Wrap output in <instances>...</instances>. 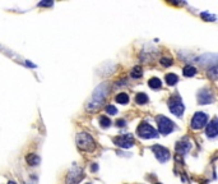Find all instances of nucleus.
Segmentation results:
<instances>
[{
	"mask_svg": "<svg viewBox=\"0 0 218 184\" xmlns=\"http://www.w3.org/2000/svg\"><path fill=\"white\" fill-rule=\"evenodd\" d=\"M108 90H110V87H108L107 82H103V83L100 84V86H97L96 90L93 91L91 98L88 100L87 105H86V110L88 112H93V111L98 110L101 107V105L103 104V101H105V98L108 93Z\"/></svg>",
	"mask_w": 218,
	"mask_h": 184,
	"instance_id": "obj_1",
	"label": "nucleus"
},
{
	"mask_svg": "<svg viewBox=\"0 0 218 184\" xmlns=\"http://www.w3.org/2000/svg\"><path fill=\"white\" fill-rule=\"evenodd\" d=\"M75 142H77V147L80 151L93 152L94 150H96V143H94V139L88 133H79L77 136V138H75Z\"/></svg>",
	"mask_w": 218,
	"mask_h": 184,
	"instance_id": "obj_2",
	"label": "nucleus"
},
{
	"mask_svg": "<svg viewBox=\"0 0 218 184\" xmlns=\"http://www.w3.org/2000/svg\"><path fill=\"white\" fill-rule=\"evenodd\" d=\"M137 133L140 138L143 139H149V138H156L158 136L157 131L153 128L152 125H149L147 123H140L138 129H137Z\"/></svg>",
	"mask_w": 218,
	"mask_h": 184,
	"instance_id": "obj_3",
	"label": "nucleus"
},
{
	"mask_svg": "<svg viewBox=\"0 0 218 184\" xmlns=\"http://www.w3.org/2000/svg\"><path fill=\"white\" fill-rule=\"evenodd\" d=\"M168 107H170V111L176 117H181L184 114V110H185L184 104L181 102L180 97H178V96H172L168 100Z\"/></svg>",
	"mask_w": 218,
	"mask_h": 184,
	"instance_id": "obj_4",
	"label": "nucleus"
},
{
	"mask_svg": "<svg viewBox=\"0 0 218 184\" xmlns=\"http://www.w3.org/2000/svg\"><path fill=\"white\" fill-rule=\"evenodd\" d=\"M157 124H158V131L162 134H170L173 131V123L166 118V117H157Z\"/></svg>",
	"mask_w": 218,
	"mask_h": 184,
	"instance_id": "obj_5",
	"label": "nucleus"
},
{
	"mask_svg": "<svg viewBox=\"0 0 218 184\" xmlns=\"http://www.w3.org/2000/svg\"><path fill=\"white\" fill-rule=\"evenodd\" d=\"M207 122H208V115L206 114V112H203V111H198V112H195L194 114V117H193V119H192V128L193 129H195V131H198V129H201L204 125L207 124Z\"/></svg>",
	"mask_w": 218,
	"mask_h": 184,
	"instance_id": "obj_6",
	"label": "nucleus"
},
{
	"mask_svg": "<svg viewBox=\"0 0 218 184\" xmlns=\"http://www.w3.org/2000/svg\"><path fill=\"white\" fill-rule=\"evenodd\" d=\"M82 179H83V170L79 166L73 165V167L70 169L69 174L66 177V184H78Z\"/></svg>",
	"mask_w": 218,
	"mask_h": 184,
	"instance_id": "obj_7",
	"label": "nucleus"
},
{
	"mask_svg": "<svg viewBox=\"0 0 218 184\" xmlns=\"http://www.w3.org/2000/svg\"><path fill=\"white\" fill-rule=\"evenodd\" d=\"M152 151L154 152V156H156V159L159 161V162H166L168 159H170V151L167 150V148H165V147H162V146H159V145H154L153 147H152Z\"/></svg>",
	"mask_w": 218,
	"mask_h": 184,
	"instance_id": "obj_8",
	"label": "nucleus"
},
{
	"mask_svg": "<svg viewBox=\"0 0 218 184\" xmlns=\"http://www.w3.org/2000/svg\"><path fill=\"white\" fill-rule=\"evenodd\" d=\"M114 142L116 146L121 147V148H130L134 146V139L129 134H124V136H119L114 138Z\"/></svg>",
	"mask_w": 218,
	"mask_h": 184,
	"instance_id": "obj_9",
	"label": "nucleus"
},
{
	"mask_svg": "<svg viewBox=\"0 0 218 184\" xmlns=\"http://www.w3.org/2000/svg\"><path fill=\"white\" fill-rule=\"evenodd\" d=\"M214 100V97L212 95L211 91L208 90H200L198 93V102L200 105H207V104H212Z\"/></svg>",
	"mask_w": 218,
	"mask_h": 184,
	"instance_id": "obj_10",
	"label": "nucleus"
},
{
	"mask_svg": "<svg viewBox=\"0 0 218 184\" xmlns=\"http://www.w3.org/2000/svg\"><path fill=\"white\" fill-rule=\"evenodd\" d=\"M207 137L209 138H214L217 134H218V123H217V118H214L211 123H208V127H207Z\"/></svg>",
	"mask_w": 218,
	"mask_h": 184,
	"instance_id": "obj_11",
	"label": "nucleus"
},
{
	"mask_svg": "<svg viewBox=\"0 0 218 184\" xmlns=\"http://www.w3.org/2000/svg\"><path fill=\"white\" fill-rule=\"evenodd\" d=\"M198 60H199V63H200L201 65L213 64V67H214V64H216V62H217V55H216V54H204V55L200 56Z\"/></svg>",
	"mask_w": 218,
	"mask_h": 184,
	"instance_id": "obj_12",
	"label": "nucleus"
},
{
	"mask_svg": "<svg viewBox=\"0 0 218 184\" xmlns=\"http://www.w3.org/2000/svg\"><path fill=\"white\" fill-rule=\"evenodd\" d=\"M190 150V142L189 141H181L176 143V152L180 155H186Z\"/></svg>",
	"mask_w": 218,
	"mask_h": 184,
	"instance_id": "obj_13",
	"label": "nucleus"
},
{
	"mask_svg": "<svg viewBox=\"0 0 218 184\" xmlns=\"http://www.w3.org/2000/svg\"><path fill=\"white\" fill-rule=\"evenodd\" d=\"M26 160H27V164H28L30 166H36V165H38L41 162L40 156H38V155H36V153H28V155H27V157H26Z\"/></svg>",
	"mask_w": 218,
	"mask_h": 184,
	"instance_id": "obj_14",
	"label": "nucleus"
},
{
	"mask_svg": "<svg viewBox=\"0 0 218 184\" xmlns=\"http://www.w3.org/2000/svg\"><path fill=\"white\" fill-rule=\"evenodd\" d=\"M165 79H166V83L168 84V86H175V84L179 82V77L176 76V74H173V73H168V74H166Z\"/></svg>",
	"mask_w": 218,
	"mask_h": 184,
	"instance_id": "obj_15",
	"label": "nucleus"
},
{
	"mask_svg": "<svg viewBox=\"0 0 218 184\" xmlns=\"http://www.w3.org/2000/svg\"><path fill=\"white\" fill-rule=\"evenodd\" d=\"M148 86L151 87V88H153V90H157V88H161V86H162V82H161V79H159V78L153 77V78H151V79L148 81Z\"/></svg>",
	"mask_w": 218,
	"mask_h": 184,
	"instance_id": "obj_16",
	"label": "nucleus"
},
{
	"mask_svg": "<svg viewBox=\"0 0 218 184\" xmlns=\"http://www.w3.org/2000/svg\"><path fill=\"white\" fill-rule=\"evenodd\" d=\"M135 102L139 104V105H144L148 102V96L143 92H139L137 96H135Z\"/></svg>",
	"mask_w": 218,
	"mask_h": 184,
	"instance_id": "obj_17",
	"label": "nucleus"
},
{
	"mask_svg": "<svg viewBox=\"0 0 218 184\" xmlns=\"http://www.w3.org/2000/svg\"><path fill=\"white\" fill-rule=\"evenodd\" d=\"M116 102H119V104H121V105H124V104H128L129 102V96L126 95V93H124V92H121V93H119L117 96H116Z\"/></svg>",
	"mask_w": 218,
	"mask_h": 184,
	"instance_id": "obj_18",
	"label": "nucleus"
},
{
	"mask_svg": "<svg viewBox=\"0 0 218 184\" xmlns=\"http://www.w3.org/2000/svg\"><path fill=\"white\" fill-rule=\"evenodd\" d=\"M184 76L185 77H193V76H195L197 74V69L194 68V67H190V65H187V67H185L184 68Z\"/></svg>",
	"mask_w": 218,
	"mask_h": 184,
	"instance_id": "obj_19",
	"label": "nucleus"
},
{
	"mask_svg": "<svg viewBox=\"0 0 218 184\" xmlns=\"http://www.w3.org/2000/svg\"><path fill=\"white\" fill-rule=\"evenodd\" d=\"M100 125L102 127V128H108V127L111 125V120L106 118V117H101L100 118Z\"/></svg>",
	"mask_w": 218,
	"mask_h": 184,
	"instance_id": "obj_20",
	"label": "nucleus"
},
{
	"mask_svg": "<svg viewBox=\"0 0 218 184\" xmlns=\"http://www.w3.org/2000/svg\"><path fill=\"white\" fill-rule=\"evenodd\" d=\"M142 68L140 67H135V68H133V70H131V77L133 78H140L142 77Z\"/></svg>",
	"mask_w": 218,
	"mask_h": 184,
	"instance_id": "obj_21",
	"label": "nucleus"
},
{
	"mask_svg": "<svg viewBox=\"0 0 218 184\" xmlns=\"http://www.w3.org/2000/svg\"><path fill=\"white\" fill-rule=\"evenodd\" d=\"M217 74H218V72H217V67H216V65H214L212 69H209V70H208V76H209V77H211L213 81H216V79H217Z\"/></svg>",
	"mask_w": 218,
	"mask_h": 184,
	"instance_id": "obj_22",
	"label": "nucleus"
},
{
	"mask_svg": "<svg viewBox=\"0 0 218 184\" xmlns=\"http://www.w3.org/2000/svg\"><path fill=\"white\" fill-rule=\"evenodd\" d=\"M106 112H107V114H110V115H115L117 112V109L114 105H107L106 106Z\"/></svg>",
	"mask_w": 218,
	"mask_h": 184,
	"instance_id": "obj_23",
	"label": "nucleus"
},
{
	"mask_svg": "<svg viewBox=\"0 0 218 184\" xmlns=\"http://www.w3.org/2000/svg\"><path fill=\"white\" fill-rule=\"evenodd\" d=\"M201 18L207 19L209 22H214L216 21V16H212V14H209V13H201Z\"/></svg>",
	"mask_w": 218,
	"mask_h": 184,
	"instance_id": "obj_24",
	"label": "nucleus"
},
{
	"mask_svg": "<svg viewBox=\"0 0 218 184\" xmlns=\"http://www.w3.org/2000/svg\"><path fill=\"white\" fill-rule=\"evenodd\" d=\"M161 64H162L163 67H170V65L172 64V60H171L170 58H162V59H161Z\"/></svg>",
	"mask_w": 218,
	"mask_h": 184,
	"instance_id": "obj_25",
	"label": "nucleus"
},
{
	"mask_svg": "<svg viewBox=\"0 0 218 184\" xmlns=\"http://www.w3.org/2000/svg\"><path fill=\"white\" fill-rule=\"evenodd\" d=\"M52 2H41V3H38V7H52Z\"/></svg>",
	"mask_w": 218,
	"mask_h": 184,
	"instance_id": "obj_26",
	"label": "nucleus"
},
{
	"mask_svg": "<svg viewBox=\"0 0 218 184\" xmlns=\"http://www.w3.org/2000/svg\"><path fill=\"white\" fill-rule=\"evenodd\" d=\"M125 120H122V119H119V120H116V125L117 127H125Z\"/></svg>",
	"mask_w": 218,
	"mask_h": 184,
	"instance_id": "obj_27",
	"label": "nucleus"
},
{
	"mask_svg": "<svg viewBox=\"0 0 218 184\" xmlns=\"http://www.w3.org/2000/svg\"><path fill=\"white\" fill-rule=\"evenodd\" d=\"M98 170V165L97 164H93L92 165V172H97Z\"/></svg>",
	"mask_w": 218,
	"mask_h": 184,
	"instance_id": "obj_28",
	"label": "nucleus"
},
{
	"mask_svg": "<svg viewBox=\"0 0 218 184\" xmlns=\"http://www.w3.org/2000/svg\"><path fill=\"white\" fill-rule=\"evenodd\" d=\"M26 64H27V65H28V67H33V68H35V65H33L32 63H30V62H26Z\"/></svg>",
	"mask_w": 218,
	"mask_h": 184,
	"instance_id": "obj_29",
	"label": "nucleus"
},
{
	"mask_svg": "<svg viewBox=\"0 0 218 184\" xmlns=\"http://www.w3.org/2000/svg\"><path fill=\"white\" fill-rule=\"evenodd\" d=\"M8 184H16V182H9Z\"/></svg>",
	"mask_w": 218,
	"mask_h": 184,
	"instance_id": "obj_30",
	"label": "nucleus"
},
{
	"mask_svg": "<svg viewBox=\"0 0 218 184\" xmlns=\"http://www.w3.org/2000/svg\"><path fill=\"white\" fill-rule=\"evenodd\" d=\"M87 184H89V183H87Z\"/></svg>",
	"mask_w": 218,
	"mask_h": 184,
	"instance_id": "obj_31",
	"label": "nucleus"
}]
</instances>
